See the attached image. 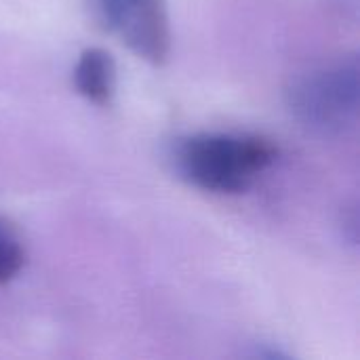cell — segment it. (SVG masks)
Here are the masks:
<instances>
[{"mask_svg":"<svg viewBox=\"0 0 360 360\" xmlns=\"http://www.w3.org/2000/svg\"><path fill=\"white\" fill-rule=\"evenodd\" d=\"M276 146L257 135H194L175 148L179 175L215 194H240L276 160Z\"/></svg>","mask_w":360,"mask_h":360,"instance_id":"6da1fadb","label":"cell"},{"mask_svg":"<svg viewBox=\"0 0 360 360\" xmlns=\"http://www.w3.org/2000/svg\"><path fill=\"white\" fill-rule=\"evenodd\" d=\"M359 93V59L350 55L297 76L287 89V105L308 129L340 135L356 122Z\"/></svg>","mask_w":360,"mask_h":360,"instance_id":"7a4b0ae2","label":"cell"},{"mask_svg":"<svg viewBox=\"0 0 360 360\" xmlns=\"http://www.w3.org/2000/svg\"><path fill=\"white\" fill-rule=\"evenodd\" d=\"M91 21L120 40L152 65H162L171 53L167 0H84Z\"/></svg>","mask_w":360,"mask_h":360,"instance_id":"3957f363","label":"cell"},{"mask_svg":"<svg viewBox=\"0 0 360 360\" xmlns=\"http://www.w3.org/2000/svg\"><path fill=\"white\" fill-rule=\"evenodd\" d=\"M76 91L95 105H108L116 86V63L112 55L99 46L84 49L74 70Z\"/></svg>","mask_w":360,"mask_h":360,"instance_id":"277c9868","label":"cell"},{"mask_svg":"<svg viewBox=\"0 0 360 360\" xmlns=\"http://www.w3.org/2000/svg\"><path fill=\"white\" fill-rule=\"evenodd\" d=\"M27 259L25 245L17 226L0 213V287L19 276Z\"/></svg>","mask_w":360,"mask_h":360,"instance_id":"5b68a950","label":"cell"}]
</instances>
